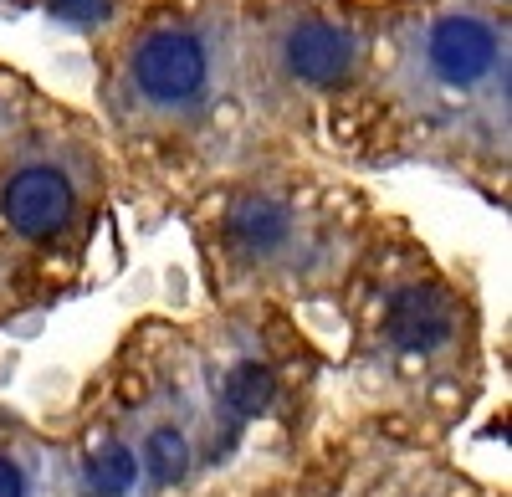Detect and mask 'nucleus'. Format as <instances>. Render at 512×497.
I'll return each instance as SVG.
<instances>
[{"label":"nucleus","mask_w":512,"mask_h":497,"mask_svg":"<svg viewBox=\"0 0 512 497\" xmlns=\"http://www.w3.org/2000/svg\"><path fill=\"white\" fill-rule=\"evenodd\" d=\"M134 82L139 93L159 108H180L205 93L210 82V52L190 31H154L134 52Z\"/></svg>","instance_id":"1"},{"label":"nucleus","mask_w":512,"mask_h":497,"mask_svg":"<svg viewBox=\"0 0 512 497\" xmlns=\"http://www.w3.org/2000/svg\"><path fill=\"white\" fill-rule=\"evenodd\" d=\"M425 62H431V72L446 82V88H477V82L492 77L497 62H502L497 26L482 21V16L436 21L431 36H425Z\"/></svg>","instance_id":"2"},{"label":"nucleus","mask_w":512,"mask_h":497,"mask_svg":"<svg viewBox=\"0 0 512 497\" xmlns=\"http://www.w3.org/2000/svg\"><path fill=\"white\" fill-rule=\"evenodd\" d=\"M282 62L297 82H313V88H333L344 82L359 62V36L338 21H297L282 36Z\"/></svg>","instance_id":"3"},{"label":"nucleus","mask_w":512,"mask_h":497,"mask_svg":"<svg viewBox=\"0 0 512 497\" xmlns=\"http://www.w3.org/2000/svg\"><path fill=\"white\" fill-rule=\"evenodd\" d=\"M0 205H6V221L21 236L41 241V236H57L67 226V216H72V185L57 170H47V164H36V170H21L6 185V200H0Z\"/></svg>","instance_id":"4"},{"label":"nucleus","mask_w":512,"mask_h":497,"mask_svg":"<svg viewBox=\"0 0 512 497\" xmlns=\"http://www.w3.org/2000/svg\"><path fill=\"white\" fill-rule=\"evenodd\" d=\"M384 334L405 354H431L451 339V308L431 287H405L390 303V313H384Z\"/></svg>","instance_id":"5"},{"label":"nucleus","mask_w":512,"mask_h":497,"mask_svg":"<svg viewBox=\"0 0 512 497\" xmlns=\"http://www.w3.org/2000/svg\"><path fill=\"white\" fill-rule=\"evenodd\" d=\"M226 231H231V241L241 246L246 257H272L292 236V216H287V205H277L267 195H251V200H241L231 211Z\"/></svg>","instance_id":"6"},{"label":"nucleus","mask_w":512,"mask_h":497,"mask_svg":"<svg viewBox=\"0 0 512 497\" xmlns=\"http://www.w3.org/2000/svg\"><path fill=\"white\" fill-rule=\"evenodd\" d=\"M221 395H226V405L236 410V416H262V410L272 405V395H277V380H272L267 364L246 359V364H236L231 375H226Z\"/></svg>","instance_id":"7"},{"label":"nucleus","mask_w":512,"mask_h":497,"mask_svg":"<svg viewBox=\"0 0 512 497\" xmlns=\"http://www.w3.org/2000/svg\"><path fill=\"white\" fill-rule=\"evenodd\" d=\"M139 467H149V477H154V482H180V477L190 472V441H185L175 426L149 431Z\"/></svg>","instance_id":"8"},{"label":"nucleus","mask_w":512,"mask_h":497,"mask_svg":"<svg viewBox=\"0 0 512 497\" xmlns=\"http://www.w3.org/2000/svg\"><path fill=\"white\" fill-rule=\"evenodd\" d=\"M139 457L128 446H103L98 457H93V467H88V482H93V492L98 497H128L134 492V482H139Z\"/></svg>","instance_id":"9"},{"label":"nucleus","mask_w":512,"mask_h":497,"mask_svg":"<svg viewBox=\"0 0 512 497\" xmlns=\"http://www.w3.org/2000/svg\"><path fill=\"white\" fill-rule=\"evenodd\" d=\"M47 11L62 16V21H103L108 0H47Z\"/></svg>","instance_id":"10"},{"label":"nucleus","mask_w":512,"mask_h":497,"mask_svg":"<svg viewBox=\"0 0 512 497\" xmlns=\"http://www.w3.org/2000/svg\"><path fill=\"white\" fill-rule=\"evenodd\" d=\"M0 497H26V482H21V472L0 457Z\"/></svg>","instance_id":"11"}]
</instances>
